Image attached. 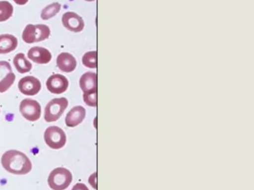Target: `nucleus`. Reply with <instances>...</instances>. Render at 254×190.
I'll return each instance as SVG.
<instances>
[{
	"mask_svg": "<svg viewBox=\"0 0 254 190\" xmlns=\"http://www.w3.org/2000/svg\"><path fill=\"white\" fill-rule=\"evenodd\" d=\"M16 80L15 74L9 62L0 61V93H4L11 88Z\"/></svg>",
	"mask_w": 254,
	"mask_h": 190,
	"instance_id": "0eeeda50",
	"label": "nucleus"
},
{
	"mask_svg": "<svg viewBox=\"0 0 254 190\" xmlns=\"http://www.w3.org/2000/svg\"><path fill=\"white\" fill-rule=\"evenodd\" d=\"M18 40L11 34L0 35V54L10 53L17 48Z\"/></svg>",
	"mask_w": 254,
	"mask_h": 190,
	"instance_id": "2eb2a0df",
	"label": "nucleus"
},
{
	"mask_svg": "<svg viewBox=\"0 0 254 190\" xmlns=\"http://www.w3.org/2000/svg\"><path fill=\"white\" fill-rule=\"evenodd\" d=\"M18 89L23 95L34 96L41 91V81L33 76H26L19 81Z\"/></svg>",
	"mask_w": 254,
	"mask_h": 190,
	"instance_id": "6e6552de",
	"label": "nucleus"
},
{
	"mask_svg": "<svg viewBox=\"0 0 254 190\" xmlns=\"http://www.w3.org/2000/svg\"><path fill=\"white\" fill-rule=\"evenodd\" d=\"M83 99L84 102L89 106H97V92L93 93L84 94Z\"/></svg>",
	"mask_w": 254,
	"mask_h": 190,
	"instance_id": "aec40b11",
	"label": "nucleus"
},
{
	"mask_svg": "<svg viewBox=\"0 0 254 190\" xmlns=\"http://www.w3.org/2000/svg\"><path fill=\"white\" fill-rule=\"evenodd\" d=\"M82 63L87 68H97V51L93 50L84 53L82 57Z\"/></svg>",
	"mask_w": 254,
	"mask_h": 190,
	"instance_id": "6ab92c4d",
	"label": "nucleus"
},
{
	"mask_svg": "<svg viewBox=\"0 0 254 190\" xmlns=\"http://www.w3.org/2000/svg\"><path fill=\"white\" fill-rule=\"evenodd\" d=\"M20 111L25 119L35 122L41 117V106L38 101L26 98L20 102Z\"/></svg>",
	"mask_w": 254,
	"mask_h": 190,
	"instance_id": "423d86ee",
	"label": "nucleus"
},
{
	"mask_svg": "<svg viewBox=\"0 0 254 190\" xmlns=\"http://www.w3.org/2000/svg\"><path fill=\"white\" fill-rule=\"evenodd\" d=\"M85 117V108L81 105H77L67 113L65 118V123L68 127H75L82 123Z\"/></svg>",
	"mask_w": 254,
	"mask_h": 190,
	"instance_id": "9b49d317",
	"label": "nucleus"
},
{
	"mask_svg": "<svg viewBox=\"0 0 254 190\" xmlns=\"http://www.w3.org/2000/svg\"><path fill=\"white\" fill-rule=\"evenodd\" d=\"M50 36V28L47 25H26L23 33V41L28 44L38 43L47 40Z\"/></svg>",
	"mask_w": 254,
	"mask_h": 190,
	"instance_id": "7ed1b4c3",
	"label": "nucleus"
},
{
	"mask_svg": "<svg viewBox=\"0 0 254 190\" xmlns=\"http://www.w3.org/2000/svg\"><path fill=\"white\" fill-rule=\"evenodd\" d=\"M46 143L53 149H60L66 142V136L63 129L59 126H50L44 133Z\"/></svg>",
	"mask_w": 254,
	"mask_h": 190,
	"instance_id": "39448f33",
	"label": "nucleus"
},
{
	"mask_svg": "<svg viewBox=\"0 0 254 190\" xmlns=\"http://www.w3.org/2000/svg\"><path fill=\"white\" fill-rule=\"evenodd\" d=\"M47 87L51 93L61 95L67 90L69 80L62 74H53L47 80Z\"/></svg>",
	"mask_w": 254,
	"mask_h": 190,
	"instance_id": "1a4fd4ad",
	"label": "nucleus"
},
{
	"mask_svg": "<svg viewBox=\"0 0 254 190\" xmlns=\"http://www.w3.org/2000/svg\"><path fill=\"white\" fill-rule=\"evenodd\" d=\"M17 4H20V5H23V4H26L29 0H14Z\"/></svg>",
	"mask_w": 254,
	"mask_h": 190,
	"instance_id": "5701e85b",
	"label": "nucleus"
},
{
	"mask_svg": "<svg viewBox=\"0 0 254 190\" xmlns=\"http://www.w3.org/2000/svg\"><path fill=\"white\" fill-rule=\"evenodd\" d=\"M72 181V173L66 168H56L49 175L48 184L53 190H66L69 187Z\"/></svg>",
	"mask_w": 254,
	"mask_h": 190,
	"instance_id": "f03ea898",
	"label": "nucleus"
},
{
	"mask_svg": "<svg viewBox=\"0 0 254 190\" xmlns=\"http://www.w3.org/2000/svg\"><path fill=\"white\" fill-rule=\"evenodd\" d=\"M72 190H89V189L85 184L78 183L72 187Z\"/></svg>",
	"mask_w": 254,
	"mask_h": 190,
	"instance_id": "4be33fe9",
	"label": "nucleus"
},
{
	"mask_svg": "<svg viewBox=\"0 0 254 190\" xmlns=\"http://www.w3.org/2000/svg\"><path fill=\"white\" fill-rule=\"evenodd\" d=\"M57 65L63 72H72L77 66L76 59L71 53L62 52L58 56Z\"/></svg>",
	"mask_w": 254,
	"mask_h": 190,
	"instance_id": "4468645a",
	"label": "nucleus"
},
{
	"mask_svg": "<svg viewBox=\"0 0 254 190\" xmlns=\"http://www.w3.org/2000/svg\"><path fill=\"white\" fill-rule=\"evenodd\" d=\"M14 65L16 69L20 74L29 72L32 70V65L25 56L24 53H17L14 58Z\"/></svg>",
	"mask_w": 254,
	"mask_h": 190,
	"instance_id": "dca6fc26",
	"label": "nucleus"
},
{
	"mask_svg": "<svg viewBox=\"0 0 254 190\" xmlns=\"http://www.w3.org/2000/svg\"><path fill=\"white\" fill-rule=\"evenodd\" d=\"M28 57L38 64H47L51 61L52 53L44 47L35 46L28 51Z\"/></svg>",
	"mask_w": 254,
	"mask_h": 190,
	"instance_id": "f8f14e48",
	"label": "nucleus"
},
{
	"mask_svg": "<svg viewBox=\"0 0 254 190\" xmlns=\"http://www.w3.org/2000/svg\"><path fill=\"white\" fill-rule=\"evenodd\" d=\"M68 104L69 102L65 97L55 98L50 101L46 106L44 112L46 121L49 123L57 121L67 108Z\"/></svg>",
	"mask_w": 254,
	"mask_h": 190,
	"instance_id": "20e7f679",
	"label": "nucleus"
},
{
	"mask_svg": "<svg viewBox=\"0 0 254 190\" xmlns=\"http://www.w3.org/2000/svg\"><path fill=\"white\" fill-rule=\"evenodd\" d=\"M96 178H97V173L96 172L93 173L89 178V183L94 189H97V182H96L97 179Z\"/></svg>",
	"mask_w": 254,
	"mask_h": 190,
	"instance_id": "412c9836",
	"label": "nucleus"
},
{
	"mask_svg": "<svg viewBox=\"0 0 254 190\" xmlns=\"http://www.w3.org/2000/svg\"><path fill=\"white\" fill-rule=\"evenodd\" d=\"M62 23L66 29L73 32H81L84 28L82 17L75 12L65 13L62 16Z\"/></svg>",
	"mask_w": 254,
	"mask_h": 190,
	"instance_id": "9d476101",
	"label": "nucleus"
},
{
	"mask_svg": "<svg viewBox=\"0 0 254 190\" xmlns=\"http://www.w3.org/2000/svg\"><path fill=\"white\" fill-rule=\"evenodd\" d=\"M1 163L5 170L14 175H26L32 169V162L26 154L17 150L5 151Z\"/></svg>",
	"mask_w": 254,
	"mask_h": 190,
	"instance_id": "f257e3e1",
	"label": "nucleus"
},
{
	"mask_svg": "<svg viewBox=\"0 0 254 190\" xmlns=\"http://www.w3.org/2000/svg\"><path fill=\"white\" fill-rule=\"evenodd\" d=\"M61 8H62V4L60 3L54 2L49 4L41 11V19L44 20L51 19L60 11Z\"/></svg>",
	"mask_w": 254,
	"mask_h": 190,
	"instance_id": "f3484780",
	"label": "nucleus"
},
{
	"mask_svg": "<svg viewBox=\"0 0 254 190\" xmlns=\"http://www.w3.org/2000/svg\"><path fill=\"white\" fill-rule=\"evenodd\" d=\"M13 13H14V7L9 1H0V22L8 20L11 17Z\"/></svg>",
	"mask_w": 254,
	"mask_h": 190,
	"instance_id": "a211bd4d",
	"label": "nucleus"
},
{
	"mask_svg": "<svg viewBox=\"0 0 254 190\" xmlns=\"http://www.w3.org/2000/svg\"><path fill=\"white\" fill-rule=\"evenodd\" d=\"M79 85L84 94L97 92V74L90 71L84 73L80 78Z\"/></svg>",
	"mask_w": 254,
	"mask_h": 190,
	"instance_id": "ddd939ff",
	"label": "nucleus"
}]
</instances>
